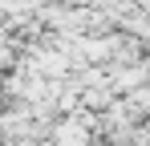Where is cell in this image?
<instances>
[{
    "instance_id": "cell-1",
    "label": "cell",
    "mask_w": 150,
    "mask_h": 146,
    "mask_svg": "<svg viewBox=\"0 0 150 146\" xmlns=\"http://www.w3.org/2000/svg\"><path fill=\"white\" fill-rule=\"evenodd\" d=\"M53 138L61 146H89V126H85V118H65L53 126Z\"/></svg>"
}]
</instances>
